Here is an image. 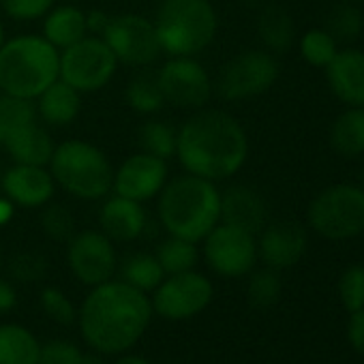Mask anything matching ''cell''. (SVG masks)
I'll return each mask as SVG.
<instances>
[{
  "label": "cell",
  "mask_w": 364,
  "mask_h": 364,
  "mask_svg": "<svg viewBox=\"0 0 364 364\" xmlns=\"http://www.w3.org/2000/svg\"><path fill=\"white\" fill-rule=\"evenodd\" d=\"M150 296L120 279L90 287L77 306V330L90 351L120 355L131 351L152 321Z\"/></svg>",
  "instance_id": "obj_1"
},
{
  "label": "cell",
  "mask_w": 364,
  "mask_h": 364,
  "mask_svg": "<svg viewBox=\"0 0 364 364\" xmlns=\"http://www.w3.org/2000/svg\"><path fill=\"white\" fill-rule=\"evenodd\" d=\"M176 156L187 173L213 182L230 178L247 163V131L232 114L202 107L180 127Z\"/></svg>",
  "instance_id": "obj_2"
},
{
  "label": "cell",
  "mask_w": 364,
  "mask_h": 364,
  "mask_svg": "<svg viewBox=\"0 0 364 364\" xmlns=\"http://www.w3.org/2000/svg\"><path fill=\"white\" fill-rule=\"evenodd\" d=\"M156 213L169 236L198 245L221 221V191L213 180L182 173L165 182Z\"/></svg>",
  "instance_id": "obj_3"
},
{
  "label": "cell",
  "mask_w": 364,
  "mask_h": 364,
  "mask_svg": "<svg viewBox=\"0 0 364 364\" xmlns=\"http://www.w3.org/2000/svg\"><path fill=\"white\" fill-rule=\"evenodd\" d=\"M60 77V52L37 35L0 46V92L35 101Z\"/></svg>",
  "instance_id": "obj_4"
},
{
  "label": "cell",
  "mask_w": 364,
  "mask_h": 364,
  "mask_svg": "<svg viewBox=\"0 0 364 364\" xmlns=\"http://www.w3.org/2000/svg\"><path fill=\"white\" fill-rule=\"evenodd\" d=\"M217 28L219 18L210 0H163L154 18L161 52L169 58L204 52Z\"/></svg>",
  "instance_id": "obj_5"
},
{
  "label": "cell",
  "mask_w": 364,
  "mask_h": 364,
  "mask_svg": "<svg viewBox=\"0 0 364 364\" xmlns=\"http://www.w3.org/2000/svg\"><path fill=\"white\" fill-rule=\"evenodd\" d=\"M48 165L56 185L77 200H103L112 193L114 169L95 144L67 139L54 148Z\"/></svg>",
  "instance_id": "obj_6"
},
{
  "label": "cell",
  "mask_w": 364,
  "mask_h": 364,
  "mask_svg": "<svg viewBox=\"0 0 364 364\" xmlns=\"http://www.w3.org/2000/svg\"><path fill=\"white\" fill-rule=\"evenodd\" d=\"M309 225L326 240H349L364 232V189L355 185H332L323 189L306 210Z\"/></svg>",
  "instance_id": "obj_7"
},
{
  "label": "cell",
  "mask_w": 364,
  "mask_h": 364,
  "mask_svg": "<svg viewBox=\"0 0 364 364\" xmlns=\"http://www.w3.org/2000/svg\"><path fill=\"white\" fill-rule=\"evenodd\" d=\"M215 298L213 281L198 272L187 270L167 274L150 294L152 313L167 321H185L204 313Z\"/></svg>",
  "instance_id": "obj_8"
},
{
  "label": "cell",
  "mask_w": 364,
  "mask_h": 364,
  "mask_svg": "<svg viewBox=\"0 0 364 364\" xmlns=\"http://www.w3.org/2000/svg\"><path fill=\"white\" fill-rule=\"evenodd\" d=\"M118 69L114 52L101 37L86 35L60 52V80L77 92H97L109 84Z\"/></svg>",
  "instance_id": "obj_9"
},
{
  "label": "cell",
  "mask_w": 364,
  "mask_h": 364,
  "mask_svg": "<svg viewBox=\"0 0 364 364\" xmlns=\"http://www.w3.org/2000/svg\"><path fill=\"white\" fill-rule=\"evenodd\" d=\"M202 242V253L208 268L223 279H240L251 274L259 257L255 234L221 221Z\"/></svg>",
  "instance_id": "obj_10"
},
{
  "label": "cell",
  "mask_w": 364,
  "mask_h": 364,
  "mask_svg": "<svg viewBox=\"0 0 364 364\" xmlns=\"http://www.w3.org/2000/svg\"><path fill=\"white\" fill-rule=\"evenodd\" d=\"M279 80V63L264 50H249L230 60L219 75V95L225 101L253 99L268 92Z\"/></svg>",
  "instance_id": "obj_11"
},
{
  "label": "cell",
  "mask_w": 364,
  "mask_h": 364,
  "mask_svg": "<svg viewBox=\"0 0 364 364\" xmlns=\"http://www.w3.org/2000/svg\"><path fill=\"white\" fill-rule=\"evenodd\" d=\"M165 103L180 109H202L213 97L208 71L193 56H171L156 73Z\"/></svg>",
  "instance_id": "obj_12"
},
{
  "label": "cell",
  "mask_w": 364,
  "mask_h": 364,
  "mask_svg": "<svg viewBox=\"0 0 364 364\" xmlns=\"http://www.w3.org/2000/svg\"><path fill=\"white\" fill-rule=\"evenodd\" d=\"M101 39L114 52L118 63L131 67L152 65L163 54L154 31V22L135 14H122L112 18Z\"/></svg>",
  "instance_id": "obj_13"
},
{
  "label": "cell",
  "mask_w": 364,
  "mask_h": 364,
  "mask_svg": "<svg viewBox=\"0 0 364 364\" xmlns=\"http://www.w3.org/2000/svg\"><path fill=\"white\" fill-rule=\"evenodd\" d=\"M67 264L82 285L95 287L114 279L118 270V255L114 242L103 232L86 230L67 240Z\"/></svg>",
  "instance_id": "obj_14"
},
{
  "label": "cell",
  "mask_w": 364,
  "mask_h": 364,
  "mask_svg": "<svg viewBox=\"0 0 364 364\" xmlns=\"http://www.w3.org/2000/svg\"><path fill=\"white\" fill-rule=\"evenodd\" d=\"M167 182V161L148 152L131 154L116 171L112 180V193L133 200L148 202L161 193Z\"/></svg>",
  "instance_id": "obj_15"
},
{
  "label": "cell",
  "mask_w": 364,
  "mask_h": 364,
  "mask_svg": "<svg viewBox=\"0 0 364 364\" xmlns=\"http://www.w3.org/2000/svg\"><path fill=\"white\" fill-rule=\"evenodd\" d=\"M54 178L43 165L16 163L3 173V191L7 200L22 208H41L54 198Z\"/></svg>",
  "instance_id": "obj_16"
},
{
  "label": "cell",
  "mask_w": 364,
  "mask_h": 364,
  "mask_svg": "<svg viewBox=\"0 0 364 364\" xmlns=\"http://www.w3.org/2000/svg\"><path fill=\"white\" fill-rule=\"evenodd\" d=\"M306 251V232L294 221H279L262 230L257 255L272 270L296 266Z\"/></svg>",
  "instance_id": "obj_17"
},
{
  "label": "cell",
  "mask_w": 364,
  "mask_h": 364,
  "mask_svg": "<svg viewBox=\"0 0 364 364\" xmlns=\"http://www.w3.org/2000/svg\"><path fill=\"white\" fill-rule=\"evenodd\" d=\"M326 80L332 95L349 107H364V52H336L326 67Z\"/></svg>",
  "instance_id": "obj_18"
},
{
  "label": "cell",
  "mask_w": 364,
  "mask_h": 364,
  "mask_svg": "<svg viewBox=\"0 0 364 364\" xmlns=\"http://www.w3.org/2000/svg\"><path fill=\"white\" fill-rule=\"evenodd\" d=\"M99 225L112 242H133L146 232L148 217L139 202L112 196L99 210Z\"/></svg>",
  "instance_id": "obj_19"
},
{
  "label": "cell",
  "mask_w": 364,
  "mask_h": 364,
  "mask_svg": "<svg viewBox=\"0 0 364 364\" xmlns=\"http://www.w3.org/2000/svg\"><path fill=\"white\" fill-rule=\"evenodd\" d=\"M266 204L255 189L236 185L221 193V223L259 234L266 225Z\"/></svg>",
  "instance_id": "obj_20"
},
{
  "label": "cell",
  "mask_w": 364,
  "mask_h": 364,
  "mask_svg": "<svg viewBox=\"0 0 364 364\" xmlns=\"http://www.w3.org/2000/svg\"><path fill=\"white\" fill-rule=\"evenodd\" d=\"M37 116L50 127H67L71 124L82 109V92L71 88L60 77L48 86L37 99Z\"/></svg>",
  "instance_id": "obj_21"
},
{
  "label": "cell",
  "mask_w": 364,
  "mask_h": 364,
  "mask_svg": "<svg viewBox=\"0 0 364 364\" xmlns=\"http://www.w3.org/2000/svg\"><path fill=\"white\" fill-rule=\"evenodd\" d=\"M3 146H5V150L9 152V156L16 163L43 165V167L50 163V159L54 154V148H56L50 133L37 122H31L28 127L20 129Z\"/></svg>",
  "instance_id": "obj_22"
},
{
  "label": "cell",
  "mask_w": 364,
  "mask_h": 364,
  "mask_svg": "<svg viewBox=\"0 0 364 364\" xmlns=\"http://www.w3.org/2000/svg\"><path fill=\"white\" fill-rule=\"evenodd\" d=\"M88 35L86 14L73 5L52 7L43 22V39L56 50H65Z\"/></svg>",
  "instance_id": "obj_23"
},
{
  "label": "cell",
  "mask_w": 364,
  "mask_h": 364,
  "mask_svg": "<svg viewBox=\"0 0 364 364\" xmlns=\"http://www.w3.org/2000/svg\"><path fill=\"white\" fill-rule=\"evenodd\" d=\"M41 341L22 323H0V364H39Z\"/></svg>",
  "instance_id": "obj_24"
},
{
  "label": "cell",
  "mask_w": 364,
  "mask_h": 364,
  "mask_svg": "<svg viewBox=\"0 0 364 364\" xmlns=\"http://www.w3.org/2000/svg\"><path fill=\"white\" fill-rule=\"evenodd\" d=\"M330 144L345 159L364 154V107H349L332 122Z\"/></svg>",
  "instance_id": "obj_25"
},
{
  "label": "cell",
  "mask_w": 364,
  "mask_h": 364,
  "mask_svg": "<svg viewBox=\"0 0 364 364\" xmlns=\"http://www.w3.org/2000/svg\"><path fill=\"white\" fill-rule=\"evenodd\" d=\"M165 279V272L154 257V253H133L120 264V281L129 283L131 287L152 294L156 285Z\"/></svg>",
  "instance_id": "obj_26"
},
{
  "label": "cell",
  "mask_w": 364,
  "mask_h": 364,
  "mask_svg": "<svg viewBox=\"0 0 364 364\" xmlns=\"http://www.w3.org/2000/svg\"><path fill=\"white\" fill-rule=\"evenodd\" d=\"M154 257L159 259V264H161V268H163V272L167 277V274L196 270V266L200 262V249H198L196 242L169 236L156 247Z\"/></svg>",
  "instance_id": "obj_27"
},
{
  "label": "cell",
  "mask_w": 364,
  "mask_h": 364,
  "mask_svg": "<svg viewBox=\"0 0 364 364\" xmlns=\"http://www.w3.org/2000/svg\"><path fill=\"white\" fill-rule=\"evenodd\" d=\"M257 31H259L262 41L268 46V50L277 54L287 52L294 43V22L289 14L283 11L281 7L264 9V14L259 16Z\"/></svg>",
  "instance_id": "obj_28"
},
{
  "label": "cell",
  "mask_w": 364,
  "mask_h": 364,
  "mask_svg": "<svg viewBox=\"0 0 364 364\" xmlns=\"http://www.w3.org/2000/svg\"><path fill=\"white\" fill-rule=\"evenodd\" d=\"M31 122H37L35 101L0 92V146Z\"/></svg>",
  "instance_id": "obj_29"
},
{
  "label": "cell",
  "mask_w": 364,
  "mask_h": 364,
  "mask_svg": "<svg viewBox=\"0 0 364 364\" xmlns=\"http://www.w3.org/2000/svg\"><path fill=\"white\" fill-rule=\"evenodd\" d=\"M176 137L178 131L161 120H148L137 131V141L141 146V152L154 154L165 161L176 156Z\"/></svg>",
  "instance_id": "obj_30"
},
{
  "label": "cell",
  "mask_w": 364,
  "mask_h": 364,
  "mask_svg": "<svg viewBox=\"0 0 364 364\" xmlns=\"http://www.w3.org/2000/svg\"><path fill=\"white\" fill-rule=\"evenodd\" d=\"M364 26L362 14L355 5L345 3L336 5L330 14H328V22H326V31L328 35L336 41V43H351L360 37Z\"/></svg>",
  "instance_id": "obj_31"
},
{
  "label": "cell",
  "mask_w": 364,
  "mask_h": 364,
  "mask_svg": "<svg viewBox=\"0 0 364 364\" xmlns=\"http://www.w3.org/2000/svg\"><path fill=\"white\" fill-rule=\"evenodd\" d=\"M247 298L251 302V306L255 309H270L279 302L281 298V279H279V270L272 268H264V270H255L251 274V281L247 285Z\"/></svg>",
  "instance_id": "obj_32"
},
{
  "label": "cell",
  "mask_w": 364,
  "mask_h": 364,
  "mask_svg": "<svg viewBox=\"0 0 364 364\" xmlns=\"http://www.w3.org/2000/svg\"><path fill=\"white\" fill-rule=\"evenodd\" d=\"M127 103L137 114H154V112L163 109L165 99L159 90L156 77H148V75L135 77L127 86Z\"/></svg>",
  "instance_id": "obj_33"
},
{
  "label": "cell",
  "mask_w": 364,
  "mask_h": 364,
  "mask_svg": "<svg viewBox=\"0 0 364 364\" xmlns=\"http://www.w3.org/2000/svg\"><path fill=\"white\" fill-rule=\"evenodd\" d=\"M336 46L338 43L328 35L326 28H313V31L304 33V37L300 41V54L311 67L326 69L338 52Z\"/></svg>",
  "instance_id": "obj_34"
},
{
  "label": "cell",
  "mask_w": 364,
  "mask_h": 364,
  "mask_svg": "<svg viewBox=\"0 0 364 364\" xmlns=\"http://www.w3.org/2000/svg\"><path fill=\"white\" fill-rule=\"evenodd\" d=\"M39 304L41 311L58 326H73L77 321V306L60 287H43L39 294Z\"/></svg>",
  "instance_id": "obj_35"
},
{
  "label": "cell",
  "mask_w": 364,
  "mask_h": 364,
  "mask_svg": "<svg viewBox=\"0 0 364 364\" xmlns=\"http://www.w3.org/2000/svg\"><path fill=\"white\" fill-rule=\"evenodd\" d=\"M41 230L56 242H67L75 234V217L63 204L48 202L41 213Z\"/></svg>",
  "instance_id": "obj_36"
},
{
  "label": "cell",
  "mask_w": 364,
  "mask_h": 364,
  "mask_svg": "<svg viewBox=\"0 0 364 364\" xmlns=\"http://www.w3.org/2000/svg\"><path fill=\"white\" fill-rule=\"evenodd\" d=\"M338 298L349 313L364 309V266H349L338 279Z\"/></svg>",
  "instance_id": "obj_37"
},
{
  "label": "cell",
  "mask_w": 364,
  "mask_h": 364,
  "mask_svg": "<svg viewBox=\"0 0 364 364\" xmlns=\"http://www.w3.org/2000/svg\"><path fill=\"white\" fill-rule=\"evenodd\" d=\"M9 272L18 283H37L48 274V259L41 253L24 251L9 262Z\"/></svg>",
  "instance_id": "obj_38"
},
{
  "label": "cell",
  "mask_w": 364,
  "mask_h": 364,
  "mask_svg": "<svg viewBox=\"0 0 364 364\" xmlns=\"http://www.w3.org/2000/svg\"><path fill=\"white\" fill-rule=\"evenodd\" d=\"M86 351H82L73 341L54 338L41 343L39 364H80Z\"/></svg>",
  "instance_id": "obj_39"
},
{
  "label": "cell",
  "mask_w": 364,
  "mask_h": 364,
  "mask_svg": "<svg viewBox=\"0 0 364 364\" xmlns=\"http://www.w3.org/2000/svg\"><path fill=\"white\" fill-rule=\"evenodd\" d=\"M56 0H0L3 11L18 22H33L46 18Z\"/></svg>",
  "instance_id": "obj_40"
},
{
  "label": "cell",
  "mask_w": 364,
  "mask_h": 364,
  "mask_svg": "<svg viewBox=\"0 0 364 364\" xmlns=\"http://www.w3.org/2000/svg\"><path fill=\"white\" fill-rule=\"evenodd\" d=\"M349 323H347V341L353 347L355 353L364 358V309L349 313Z\"/></svg>",
  "instance_id": "obj_41"
},
{
  "label": "cell",
  "mask_w": 364,
  "mask_h": 364,
  "mask_svg": "<svg viewBox=\"0 0 364 364\" xmlns=\"http://www.w3.org/2000/svg\"><path fill=\"white\" fill-rule=\"evenodd\" d=\"M18 306V289L9 279L0 277V315H7Z\"/></svg>",
  "instance_id": "obj_42"
},
{
  "label": "cell",
  "mask_w": 364,
  "mask_h": 364,
  "mask_svg": "<svg viewBox=\"0 0 364 364\" xmlns=\"http://www.w3.org/2000/svg\"><path fill=\"white\" fill-rule=\"evenodd\" d=\"M109 20H112V18H109L105 11H90V14L86 16L88 33H90V35H95V37H101V35H103V31L107 28Z\"/></svg>",
  "instance_id": "obj_43"
},
{
  "label": "cell",
  "mask_w": 364,
  "mask_h": 364,
  "mask_svg": "<svg viewBox=\"0 0 364 364\" xmlns=\"http://www.w3.org/2000/svg\"><path fill=\"white\" fill-rule=\"evenodd\" d=\"M112 364H152L150 360H146L144 355L139 353H131V351H124L120 355H114V362Z\"/></svg>",
  "instance_id": "obj_44"
},
{
  "label": "cell",
  "mask_w": 364,
  "mask_h": 364,
  "mask_svg": "<svg viewBox=\"0 0 364 364\" xmlns=\"http://www.w3.org/2000/svg\"><path fill=\"white\" fill-rule=\"evenodd\" d=\"M14 217V204L9 200H0V225H5Z\"/></svg>",
  "instance_id": "obj_45"
},
{
  "label": "cell",
  "mask_w": 364,
  "mask_h": 364,
  "mask_svg": "<svg viewBox=\"0 0 364 364\" xmlns=\"http://www.w3.org/2000/svg\"><path fill=\"white\" fill-rule=\"evenodd\" d=\"M80 364H105V360H103V355H101V353L90 351V353H84V358H82V362H80Z\"/></svg>",
  "instance_id": "obj_46"
},
{
  "label": "cell",
  "mask_w": 364,
  "mask_h": 364,
  "mask_svg": "<svg viewBox=\"0 0 364 364\" xmlns=\"http://www.w3.org/2000/svg\"><path fill=\"white\" fill-rule=\"evenodd\" d=\"M5 43V26H3V22H0V46Z\"/></svg>",
  "instance_id": "obj_47"
},
{
  "label": "cell",
  "mask_w": 364,
  "mask_h": 364,
  "mask_svg": "<svg viewBox=\"0 0 364 364\" xmlns=\"http://www.w3.org/2000/svg\"><path fill=\"white\" fill-rule=\"evenodd\" d=\"M3 266H5V257H3V249H0V270H3Z\"/></svg>",
  "instance_id": "obj_48"
},
{
  "label": "cell",
  "mask_w": 364,
  "mask_h": 364,
  "mask_svg": "<svg viewBox=\"0 0 364 364\" xmlns=\"http://www.w3.org/2000/svg\"><path fill=\"white\" fill-rule=\"evenodd\" d=\"M360 187L364 189V171H362V180H360Z\"/></svg>",
  "instance_id": "obj_49"
},
{
  "label": "cell",
  "mask_w": 364,
  "mask_h": 364,
  "mask_svg": "<svg viewBox=\"0 0 364 364\" xmlns=\"http://www.w3.org/2000/svg\"><path fill=\"white\" fill-rule=\"evenodd\" d=\"M347 3H362V0H347Z\"/></svg>",
  "instance_id": "obj_50"
},
{
  "label": "cell",
  "mask_w": 364,
  "mask_h": 364,
  "mask_svg": "<svg viewBox=\"0 0 364 364\" xmlns=\"http://www.w3.org/2000/svg\"><path fill=\"white\" fill-rule=\"evenodd\" d=\"M249 3H253V0H249Z\"/></svg>",
  "instance_id": "obj_51"
}]
</instances>
